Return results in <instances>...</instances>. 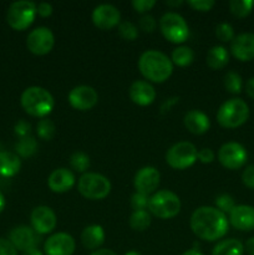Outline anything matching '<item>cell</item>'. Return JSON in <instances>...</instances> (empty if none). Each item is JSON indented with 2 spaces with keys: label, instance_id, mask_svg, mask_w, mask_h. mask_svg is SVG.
Wrapping results in <instances>:
<instances>
[{
  "label": "cell",
  "instance_id": "cell-1",
  "mask_svg": "<svg viewBox=\"0 0 254 255\" xmlns=\"http://www.w3.org/2000/svg\"><path fill=\"white\" fill-rule=\"evenodd\" d=\"M189 226L197 238L206 242H216L223 238L229 228L226 214L216 207L202 206L194 209Z\"/></svg>",
  "mask_w": 254,
  "mask_h": 255
},
{
  "label": "cell",
  "instance_id": "cell-2",
  "mask_svg": "<svg viewBox=\"0 0 254 255\" xmlns=\"http://www.w3.org/2000/svg\"><path fill=\"white\" fill-rule=\"evenodd\" d=\"M138 70L148 81L162 84L171 77L173 64L164 52L159 50H146L138 59Z\"/></svg>",
  "mask_w": 254,
  "mask_h": 255
},
{
  "label": "cell",
  "instance_id": "cell-3",
  "mask_svg": "<svg viewBox=\"0 0 254 255\" xmlns=\"http://www.w3.org/2000/svg\"><path fill=\"white\" fill-rule=\"evenodd\" d=\"M20 104L27 115L45 119L54 110L55 100L54 96L44 87L30 86L21 94Z\"/></svg>",
  "mask_w": 254,
  "mask_h": 255
},
{
  "label": "cell",
  "instance_id": "cell-4",
  "mask_svg": "<svg viewBox=\"0 0 254 255\" xmlns=\"http://www.w3.org/2000/svg\"><path fill=\"white\" fill-rule=\"evenodd\" d=\"M217 122L224 128H238L249 119V106L239 97L227 100L217 111Z\"/></svg>",
  "mask_w": 254,
  "mask_h": 255
},
{
  "label": "cell",
  "instance_id": "cell-5",
  "mask_svg": "<svg viewBox=\"0 0 254 255\" xmlns=\"http://www.w3.org/2000/svg\"><path fill=\"white\" fill-rule=\"evenodd\" d=\"M181 199L168 189L157 191L149 197L148 211L159 219L174 218L181 212Z\"/></svg>",
  "mask_w": 254,
  "mask_h": 255
},
{
  "label": "cell",
  "instance_id": "cell-6",
  "mask_svg": "<svg viewBox=\"0 0 254 255\" xmlns=\"http://www.w3.org/2000/svg\"><path fill=\"white\" fill-rule=\"evenodd\" d=\"M77 191L90 201H101L111 192V182L104 174L86 172L77 181Z\"/></svg>",
  "mask_w": 254,
  "mask_h": 255
},
{
  "label": "cell",
  "instance_id": "cell-7",
  "mask_svg": "<svg viewBox=\"0 0 254 255\" xmlns=\"http://www.w3.org/2000/svg\"><path fill=\"white\" fill-rule=\"evenodd\" d=\"M36 16V4L29 0H19L10 4L6 11V21L11 29L22 31L34 22Z\"/></svg>",
  "mask_w": 254,
  "mask_h": 255
},
{
  "label": "cell",
  "instance_id": "cell-8",
  "mask_svg": "<svg viewBox=\"0 0 254 255\" xmlns=\"http://www.w3.org/2000/svg\"><path fill=\"white\" fill-rule=\"evenodd\" d=\"M159 30L168 41L173 44H183L189 36V27L182 15L168 11L159 19Z\"/></svg>",
  "mask_w": 254,
  "mask_h": 255
},
{
  "label": "cell",
  "instance_id": "cell-9",
  "mask_svg": "<svg viewBox=\"0 0 254 255\" xmlns=\"http://www.w3.org/2000/svg\"><path fill=\"white\" fill-rule=\"evenodd\" d=\"M197 154H198V151L193 143L187 141L177 142L167 151L166 162L171 168L183 171L196 163L198 159Z\"/></svg>",
  "mask_w": 254,
  "mask_h": 255
},
{
  "label": "cell",
  "instance_id": "cell-10",
  "mask_svg": "<svg viewBox=\"0 0 254 255\" xmlns=\"http://www.w3.org/2000/svg\"><path fill=\"white\" fill-rule=\"evenodd\" d=\"M248 152L243 144L238 142H227L218 151V161L224 168L236 171L247 163Z\"/></svg>",
  "mask_w": 254,
  "mask_h": 255
},
{
  "label": "cell",
  "instance_id": "cell-11",
  "mask_svg": "<svg viewBox=\"0 0 254 255\" xmlns=\"http://www.w3.org/2000/svg\"><path fill=\"white\" fill-rule=\"evenodd\" d=\"M55 45V35L49 27L39 26L27 34L26 47L31 54L42 56L49 54Z\"/></svg>",
  "mask_w": 254,
  "mask_h": 255
},
{
  "label": "cell",
  "instance_id": "cell-12",
  "mask_svg": "<svg viewBox=\"0 0 254 255\" xmlns=\"http://www.w3.org/2000/svg\"><path fill=\"white\" fill-rule=\"evenodd\" d=\"M67 99L72 109L77 111H89L94 109L99 102V94L94 87L89 85H79L69 92Z\"/></svg>",
  "mask_w": 254,
  "mask_h": 255
},
{
  "label": "cell",
  "instance_id": "cell-13",
  "mask_svg": "<svg viewBox=\"0 0 254 255\" xmlns=\"http://www.w3.org/2000/svg\"><path fill=\"white\" fill-rule=\"evenodd\" d=\"M31 228L40 236L49 234L56 228L57 218L55 212L47 206H37L32 209L31 216Z\"/></svg>",
  "mask_w": 254,
  "mask_h": 255
},
{
  "label": "cell",
  "instance_id": "cell-14",
  "mask_svg": "<svg viewBox=\"0 0 254 255\" xmlns=\"http://www.w3.org/2000/svg\"><path fill=\"white\" fill-rule=\"evenodd\" d=\"M159 182H161V174H159L158 169L152 166H146L136 172L133 178V186L136 192L149 196L157 191Z\"/></svg>",
  "mask_w": 254,
  "mask_h": 255
},
{
  "label": "cell",
  "instance_id": "cell-15",
  "mask_svg": "<svg viewBox=\"0 0 254 255\" xmlns=\"http://www.w3.org/2000/svg\"><path fill=\"white\" fill-rule=\"evenodd\" d=\"M92 22L101 30H110L119 26L121 22V12L112 4H100L92 10Z\"/></svg>",
  "mask_w": 254,
  "mask_h": 255
},
{
  "label": "cell",
  "instance_id": "cell-16",
  "mask_svg": "<svg viewBox=\"0 0 254 255\" xmlns=\"http://www.w3.org/2000/svg\"><path fill=\"white\" fill-rule=\"evenodd\" d=\"M75 239L65 232L52 234L44 243L45 255H72L75 253Z\"/></svg>",
  "mask_w": 254,
  "mask_h": 255
},
{
  "label": "cell",
  "instance_id": "cell-17",
  "mask_svg": "<svg viewBox=\"0 0 254 255\" xmlns=\"http://www.w3.org/2000/svg\"><path fill=\"white\" fill-rule=\"evenodd\" d=\"M231 52L237 60L248 62L254 60V34L242 32L234 36L231 42Z\"/></svg>",
  "mask_w": 254,
  "mask_h": 255
},
{
  "label": "cell",
  "instance_id": "cell-18",
  "mask_svg": "<svg viewBox=\"0 0 254 255\" xmlns=\"http://www.w3.org/2000/svg\"><path fill=\"white\" fill-rule=\"evenodd\" d=\"M9 241L16 251L26 252L31 248H36L39 244V237L31 227L19 226L10 232Z\"/></svg>",
  "mask_w": 254,
  "mask_h": 255
},
{
  "label": "cell",
  "instance_id": "cell-19",
  "mask_svg": "<svg viewBox=\"0 0 254 255\" xmlns=\"http://www.w3.org/2000/svg\"><path fill=\"white\" fill-rule=\"evenodd\" d=\"M228 221L238 231H254V207L247 204L236 206L229 213Z\"/></svg>",
  "mask_w": 254,
  "mask_h": 255
},
{
  "label": "cell",
  "instance_id": "cell-20",
  "mask_svg": "<svg viewBox=\"0 0 254 255\" xmlns=\"http://www.w3.org/2000/svg\"><path fill=\"white\" fill-rule=\"evenodd\" d=\"M129 99L138 106H149L156 100V90L144 80H136L131 84L128 90Z\"/></svg>",
  "mask_w": 254,
  "mask_h": 255
},
{
  "label": "cell",
  "instance_id": "cell-21",
  "mask_svg": "<svg viewBox=\"0 0 254 255\" xmlns=\"http://www.w3.org/2000/svg\"><path fill=\"white\" fill-rule=\"evenodd\" d=\"M76 183L75 174L67 168H57L50 173L47 186L54 193H66Z\"/></svg>",
  "mask_w": 254,
  "mask_h": 255
},
{
  "label": "cell",
  "instance_id": "cell-22",
  "mask_svg": "<svg viewBox=\"0 0 254 255\" xmlns=\"http://www.w3.org/2000/svg\"><path fill=\"white\" fill-rule=\"evenodd\" d=\"M183 124L186 128L193 134H203L208 132L211 127L209 117L199 110H191L183 117Z\"/></svg>",
  "mask_w": 254,
  "mask_h": 255
},
{
  "label": "cell",
  "instance_id": "cell-23",
  "mask_svg": "<svg viewBox=\"0 0 254 255\" xmlns=\"http://www.w3.org/2000/svg\"><path fill=\"white\" fill-rule=\"evenodd\" d=\"M106 234L99 224H91L84 228L81 233V243L89 251H97L104 244Z\"/></svg>",
  "mask_w": 254,
  "mask_h": 255
},
{
  "label": "cell",
  "instance_id": "cell-24",
  "mask_svg": "<svg viewBox=\"0 0 254 255\" xmlns=\"http://www.w3.org/2000/svg\"><path fill=\"white\" fill-rule=\"evenodd\" d=\"M21 168V161L17 154L12 152L1 151L0 152V176L1 177H14L19 173Z\"/></svg>",
  "mask_w": 254,
  "mask_h": 255
},
{
  "label": "cell",
  "instance_id": "cell-25",
  "mask_svg": "<svg viewBox=\"0 0 254 255\" xmlns=\"http://www.w3.org/2000/svg\"><path fill=\"white\" fill-rule=\"evenodd\" d=\"M206 62L212 70H222L228 65L229 52L222 45H214L208 50Z\"/></svg>",
  "mask_w": 254,
  "mask_h": 255
},
{
  "label": "cell",
  "instance_id": "cell-26",
  "mask_svg": "<svg viewBox=\"0 0 254 255\" xmlns=\"http://www.w3.org/2000/svg\"><path fill=\"white\" fill-rule=\"evenodd\" d=\"M244 246L238 239H224L214 246L212 255H243Z\"/></svg>",
  "mask_w": 254,
  "mask_h": 255
},
{
  "label": "cell",
  "instance_id": "cell-27",
  "mask_svg": "<svg viewBox=\"0 0 254 255\" xmlns=\"http://www.w3.org/2000/svg\"><path fill=\"white\" fill-rule=\"evenodd\" d=\"M172 64L177 65L179 67H186L193 62L194 60V52L193 50L186 45H181L177 46L176 49L172 51Z\"/></svg>",
  "mask_w": 254,
  "mask_h": 255
},
{
  "label": "cell",
  "instance_id": "cell-28",
  "mask_svg": "<svg viewBox=\"0 0 254 255\" xmlns=\"http://www.w3.org/2000/svg\"><path fill=\"white\" fill-rule=\"evenodd\" d=\"M37 147H39L37 146V141L32 136L22 137L15 144L17 156L24 157V158H29V157L34 156L37 151Z\"/></svg>",
  "mask_w": 254,
  "mask_h": 255
},
{
  "label": "cell",
  "instance_id": "cell-29",
  "mask_svg": "<svg viewBox=\"0 0 254 255\" xmlns=\"http://www.w3.org/2000/svg\"><path fill=\"white\" fill-rule=\"evenodd\" d=\"M151 213L147 211H133V213L129 217V227L133 231L143 232L148 229L151 226Z\"/></svg>",
  "mask_w": 254,
  "mask_h": 255
},
{
  "label": "cell",
  "instance_id": "cell-30",
  "mask_svg": "<svg viewBox=\"0 0 254 255\" xmlns=\"http://www.w3.org/2000/svg\"><path fill=\"white\" fill-rule=\"evenodd\" d=\"M254 7L253 0H231L229 10L237 17H246L252 12Z\"/></svg>",
  "mask_w": 254,
  "mask_h": 255
},
{
  "label": "cell",
  "instance_id": "cell-31",
  "mask_svg": "<svg viewBox=\"0 0 254 255\" xmlns=\"http://www.w3.org/2000/svg\"><path fill=\"white\" fill-rule=\"evenodd\" d=\"M223 85L224 89L229 94L238 95L241 94L242 87H243V81H242L241 75L237 74L236 71H228L223 77Z\"/></svg>",
  "mask_w": 254,
  "mask_h": 255
},
{
  "label": "cell",
  "instance_id": "cell-32",
  "mask_svg": "<svg viewBox=\"0 0 254 255\" xmlns=\"http://www.w3.org/2000/svg\"><path fill=\"white\" fill-rule=\"evenodd\" d=\"M36 133L44 141H51L56 134V126L50 119H41L36 125Z\"/></svg>",
  "mask_w": 254,
  "mask_h": 255
},
{
  "label": "cell",
  "instance_id": "cell-33",
  "mask_svg": "<svg viewBox=\"0 0 254 255\" xmlns=\"http://www.w3.org/2000/svg\"><path fill=\"white\" fill-rule=\"evenodd\" d=\"M70 166H71L74 171L79 172V173H86L87 169L90 168L89 154L81 151L74 152L71 157H70Z\"/></svg>",
  "mask_w": 254,
  "mask_h": 255
},
{
  "label": "cell",
  "instance_id": "cell-34",
  "mask_svg": "<svg viewBox=\"0 0 254 255\" xmlns=\"http://www.w3.org/2000/svg\"><path fill=\"white\" fill-rule=\"evenodd\" d=\"M117 31H119V35L124 40H127V41H133V40L137 39L138 36V30H137V26L131 21H121L117 26Z\"/></svg>",
  "mask_w": 254,
  "mask_h": 255
},
{
  "label": "cell",
  "instance_id": "cell-35",
  "mask_svg": "<svg viewBox=\"0 0 254 255\" xmlns=\"http://www.w3.org/2000/svg\"><path fill=\"white\" fill-rule=\"evenodd\" d=\"M216 36L222 42H228L234 39V29L228 22H221L216 26Z\"/></svg>",
  "mask_w": 254,
  "mask_h": 255
},
{
  "label": "cell",
  "instance_id": "cell-36",
  "mask_svg": "<svg viewBox=\"0 0 254 255\" xmlns=\"http://www.w3.org/2000/svg\"><path fill=\"white\" fill-rule=\"evenodd\" d=\"M214 204H216V208L223 212L224 214L231 213L232 209L236 207L233 197L229 196V194H221V196H218L216 201H214Z\"/></svg>",
  "mask_w": 254,
  "mask_h": 255
},
{
  "label": "cell",
  "instance_id": "cell-37",
  "mask_svg": "<svg viewBox=\"0 0 254 255\" xmlns=\"http://www.w3.org/2000/svg\"><path fill=\"white\" fill-rule=\"evenodd\" d=\"M149 196L136 192L131 197V207L133 211H146L148 209Z\"/></svg>",
  "mask_w": 254,
  "mask_h": 255
},
{
  "label": "cell",
  "instance_id": "cell-38",
  "mask_svg": "<svg viewBox=\"0 0 254 255\" xmlns=\"http://www.w3.org/2000/svg\"><path fill=\"white\" fill-rule=\"evenodd\" d=\"M187 4L197 11H209L216 5L214 0H189Z\"/></svg>",
  "mask_w": 254,
  "mask_h": 255
},
{
  "label": "cell",
  "instance_id": "cell-39",
  "mask_svg": "<svg viewBox=\"0 0 254 255\" xmlns=\"http://www.w3.org/2000/svg\"><path fill=\"white\" fill-rule=\"evenodd\" d=\"M131 4L137 12L146 15L156 5V0H132Z\"/></svg>",
  "mask_w": 254,
  "mask_h": 255
},
{
  "label": "cell",
  "instance_id": "cell-40",
  "mask_svg": "<svg viewBox=\"0 0 254 255\" xmlns=\"http://www.w3.org/2000/svg\"><path fill=\"white\" fill-rule=\"evenodd\" d=\"M156 19L152 15L146 14L139 19V29L143 30L144 32H153L156 29Z\"/></svg>",
  "mask_w": 254,
  "mask_h": 255
},
{
  "label": "cell",
  "instance_id": "cell-41",
  "mask_svg": "<svg viewBox=\"0 0 254 255\" xmlns=\"http://www.w3.org/2000/svg\"><path fill=\"white\" fill-rule=\"evenodd\" d=\"M242 182L249 189H254V164L247 166L242 173Z\"/></svg>",
  "mask_w": 254,
  "mask_h": 255
},
{
  "label": "cell",
  "instance_id": "cell-42",
  "mask_svg": "<svg viewBox=\"0 0 254 255\" xmlns=\"http://www.w3.org/2000/svg\"><path fill=\"white\" fill-rule=\"evenodd\" d=\"M14 131H15V133L20 137V138H22V137L30 136L31 126H30L29 122H26L25 120H20V121H17L16 125H15Z\"/></svg>",
  "mask_w": 254,
  "mask_h": 255
},
{
  "label": "cell",
  "instance_id": "cell-43",
  "mask_svg": "<svg viewBox=\"0 0 254 255\" xmlns=\"http://www.w3.org/2000/svg\"><path fill=\"white\" fill-rule=\"evenodd\" d=\"M197 158H198L199 162L204 164L212 163L216 158V154H214L213 149L211 148H202L198 151V154H197Z\"/></svg>",
  "mask_w": 254,
  "mask_h": 255
},
{
  "label": "cell",
  "instance_id": "cell-44",
  "mask_svg": "<svg viewBox=\"0 0 254 255\" xmlns=\"http://www.w3.org/2000/svg\"><path fill=\"white\" fill-rule=\"evenodd\" d=\"M0 255H17V251L9 239L0 238Z\"/></svg>",
  "mask_w": 254,
  "mask_h": 255
},
{
  "label": "cell",
  "instance_id": "cell-45",
  "mask_svg": "<svg viewBox=\"0 0 254 255\" xmlns=\"http://www.w3.org/2000/svg\"><path fill=\"white\" fill-rule=\"evenodd\" d=\"M52 11H54V7H52V5L50 4V2L42 1L36 5V14H39L40 16L42 17L50 16V15L52 14Z\"/></svg>",
  "mask_w": 254,
  "mask_h": 255
},
{
  "label": "cell",
  "instance_id": "cell-46",
  "mask_svg": "<svg viewBox=\"0 0 254 255\" xmlns=\"http://www.w3.org/2000/svg\"><path fill=\"white\" fill-rule=\"evenodd\" d=\"M246 92L251 99L254 100V76L247 81L246 84Z\"/></svg>",
  "mask_w": 254,
  "mask_h": 255
},
{
  "label": "cell",
  "instance_id": "cell-47",
  "mask_svg": "<svg viewBox=\"0 0 254 255\" xmlns=\"http://www.w3.org/2000/svg\"><path fill=\"white\" fill-rule=\"evenodd\" d=\"M244 252L248 255H254V237L249 238L244 244Z\"/></svg>",
  "mask_w": 254,
  "mask_h": 255
},
{
  "label": "cell",
  "instance_id": "cell-48",
  "mask_svg": "<svg viewBox=\"0 0 254 255\" xmlns=\"http://www.w3.org/2000/svg\"><path fill=\"white\" fill-rule=\"evenodd\" d=\"M90 255H117L114 251L111 249H97V251L92 252Z\"/></svg>",
  "mask_w": 254,
  "mask_h": 255
},
{
  "label": "cell",
  "instance_id": "cell-49",
  "mask_svg": "<svg viewBox=\"0 0 254 255\" xmlns=\"http://www.w3.org/2000/svg\"><path fill=\"white\" fill-rule=\"evenodd\" d=\"M22 255H44V254H42V252L40 251V249H37L36 247V248H31L26 252H22Z\"/></svg>",
  "mask_w": 254,
  "mask_h": 255
},
{
  "label": "cell",
  "instance_id": "cell-50",
  "mask_svg": "<svg viewBox=\"0 0 254 255\" xmlns=\"http://www.w3.org/2000/svg\"><path fill=\"white\" fill-rule=\"evenodd\" d=\"M164 4L167 6H179V5L183 4V1L182 0H167V1H164Z\"/></svg>",
  "mask_w": 254,
  "mask_h": 255
},
{
  "label": "cell",
  "instance_id": "cell-51",
  "mask_svg": "<svg viewBox=\"0 0 254 255\" xmlns=\"http://www.w3.org/2000/svg\"><path fill=\"white\" fill-rule=\"evenodd\" d=\"M182 255H203V254H202L198 249L193 248V249H188V251H186Z\"/></svg>",
  "mask_w": 254,
  "mask_h": 255
},
{
  "label": "cell",
  "instance_id": "cell-52",
  "mask_svg": "<svg viewBox=\"0 0 254 255\" xmlns=\"http://www.w3.org/2000/svg\"><path fill=\"white\" fill-rule=\"evenodd\" d=\"M4 208H5V197H4V194L0 192V214L2 213Z\"/></svg>",
  "mask_w": 254,
  "mask_h": 255
},
{
  "label": "cell",
  "instance_id": "cell-53",
  "mask_svg": "<svg viewBox=\"0 0 254 255\" xmlns=\"http://www.w3.org/2000/svg\"><path fill=\"white\" fill-rule=\"evenodd\" d=\"M125 255H142V254L137 251H129V252H127Z\"/></svg>",
  "mask_w": 254,
  "mask_h": 255
}]
</instances>
